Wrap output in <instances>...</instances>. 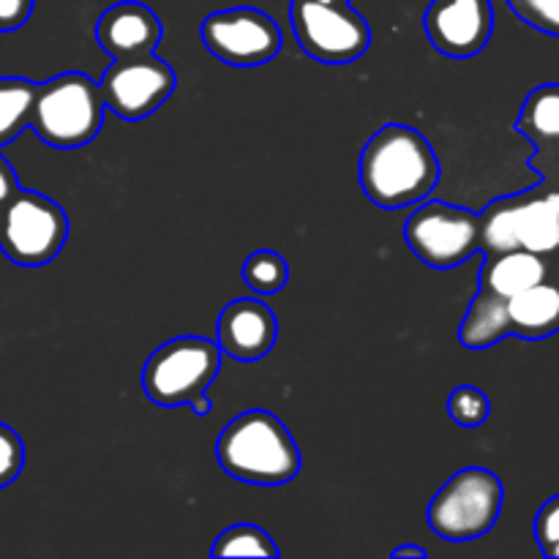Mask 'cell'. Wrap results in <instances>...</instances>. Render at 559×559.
<instances>
[{
	"label": "cell",
	"mask_w": 559,
	"mask_h": 559,
	"mask_svg": "<svg viewBox=\"0 0 559 559\" xmlns=\"http://www.w3.org/2000/svg\"><path fill=\"white\" fill-rule=\"evenodd\" d=\"M358 180L377 207L399 211L429 200L440 183V158L418 129L388 123L360 151Z\"/></svg>",
	"instance_id": "obj_1"
},
{
	"label": "cell",
	"mask_w": 559,
	"mask_h": 559,
	"mask_svg": "<svg viewBox=\"0 0 559 559\" xmlns=\"http://www.w3.org/2000/svg\"><path fill=\"white\" fill-rule=\"evenodd\" d=\"M216 459L229 478L254 486H284L304 467L295 437L267 409H249L229 420L218 435Z\"/></svg>",
	"instance_id": "obj_2"
},
{
	"label": "cell",
	"mask_w": 559,
	"mask_h": 559,
	"mask_svg": "<svg viewBox=\"0 0 559 559\" xmlns=\"http://www.w3.org/2000/svg\"><path fill=\"white\" fill-rule=\"evenodd\" d=\"M102 87L82 71H63L36 85L27 129L55 151L91 145L104 123Z\"/></svg>",
	"instance_id": "obj_3"
},
{
	"label": "cell",
	"mask_w": 559,
	"mask_h": 559,
	"mask_svg": "<svg viewBox=\"0 0 559 559\" xmlns=\"http://www.w3.org/2000/svg\"><path fill=\"white\" fill-rule=\"evenodd\" d=\"M222 371V349L205 336H178L162 344L142 366V391L156 407L211 413L207 388Z\"/></svg>",
	"instance_id": "obj_4"
},
{
	"label": "cell",
	"mask_w": 559,
	"mask_h": 559,
	"mask_svg": "<svg viewBox=\"0 0 559 559\" xmlns=\"http://www.w3.org/2000/svg\"><path fill=\"white\" fill-rule=\"evenodd\" d=\"M480 251L527 249L535 254L559 251V191L535 186L524 194L500 197L478 216Z\"/></svg>",
	"instance_id": "obj_5"
},
{
	"label": "cell",
	"mask_w": 559,
	"mask_h": 559,
	"mask_svg": "<svg viewBox=\"0 0 559 559\" xmlns=\"http://www.w3.org/2000/svg\"><path fill=\"white\" fill-rule=\"evenodd\" d=\"M506 500L502 480L486 467H464L440 486L426 522L448 544H469L497 524Z\"/></svg>",
	"instance_id": "obj_6"
},
{
	"label": "cell",
	"mask_w": 559,
	"mask_h": 559,
	"mask_svg": "<svg viewBox=\"0 0 559 559\" xmlns=\"http://www.w3.org/2000/svg\"><path fill=\"white\" fill-rule=\"evenodd\" d=\"M66 240L69 216L49 197L20 189L0 207V251L14 265H47L63 251Z\"/></svg>",
	"instance_id": "obj_7"
},
{
	"label": "cell",
	"mask_w": 559,
	"mask_h": 559,
	"mask_svg": "<svg viewBox=\"0 0 559 559\" xmlns=\"http://www.w3.org/2000/svg\"><path fill=\"white\" fill-rule=\"evenodd\" d=\"M409 251L429 267H456L480 251L478 213L440 200L418 202L404 224Z\"/></svg>",
	"instance_id": "obj_8"
},
{
	"label": "cell",
	"mask_w": 559,
	"mask_h": 559,
	"mask_svg": "<svg viewBox=\"0 0 559 559\" xmlns=\"http://www.w3.org/2000/svg\"><path fill=\"white\" fill-rule=\"evenodd\" d=\"M295 41L317 63L344 66L358 60L371 44V27L349 3L293 0Z\"/></svg>",
	"instance_id": "obj_9"
},
{
	"label": "cell",
	"mask_w": 559,
	"mask_h": 559,
	"mask_svg": "<svg viewBox=\"0 0 559 559\" xmlns=\"http://www.w3.org/2000/svg\"><path fill=\"white\" fill-rule=\"evenodd\" d=\"M200 36L213 58L238 69L271 63L284 44L276 20L251 5L213 11L202 22Z\"/></svg>",
	"instance_id": "obj_10"
},
{
	"label": "cell",
	"mask_w": 559,
	"mask_h": 559,
	"mask_svg": "<svg viewBox=\"0 0 559 559\" xmlns=\"http://www.w3.org/2000/svg\"><path fill=\"white\" fill-rule=\"evenodd\" d=\"M175 85V69L153 52L112 60L98 82L104 107L123 120H142L156 112L164 102H169Z\"/></svg>",
	"instance_id": "obj_11"
},
{
	"label": "cell",
	"mask_w": 559,
	"mask_h": 559,
	"mask_svg": "<svg viewBox=\"0 0 559 559\" xmlns=\"http://www.w3.org/2000/svg\"><path fill=\"white\" fill-rule=\"evenodd\" d=\"M424 31L431 47L445 58H475L495 31L491 0H431L424 14Z\"/></svg>",
	"instance_id": "obj_12"
},
{
	"label": "cell",
	"mask_w": 559,
	"mask_h": 559,
	"mask_svg": "<svg viewBox=\"0 0 559 559\" xmlns=\"http://www.w3.org/2000/svg\"><path fill=\"white\" fill-rule=\"evenodd\" d=\"M278 338V320L260 298H238L224 306L216 322V344L222 355L235 360L265 358Z\"/></svg>",
	"instance_id": "obj_13"
},
{
	"label": "cell",
	"mask_w": 559,
	"mask_h": 559,
	"mask_svg": "<svg viewBox=\"0 0 559 559\" xmlns=\"http://www.w3.org/2000/svg\"><path fill=\"white\" fill-rule=\"evenodd\" d=\"M162 33L164 27L158 14L140 0H123V3L109 5L96 22L98 47L112 60L156 52Z\"/></svg>",
	"instance_id": "obj_14"
},
{
	"label": "cell",
	"mask_w": 559,
	"mask_h": 559,
	"mask_svg": "<svg viewBox=\"0 0 559 559\" xmlns=\"http://www.w3.org/2000/svg\"><path fill=\"white\" fill-rule=\"evenodd\" d=\"M506 320L511 336L540 342L559 333V282L546 278L524 293L506 298Z\"/></svg>",
	"instance_id": "obj_15"
},
{
	"label": "cell",
	"mask_w": 559,
	"mask_h": 559,
	"mask_svg": "<svg viewBox=\"0 0 559 559\" xmlns=\"http://www.w3.org/2000/svg\"><path fill=\"white\" fill-rule=\"evenodd\" d=\"M506 336H511L506 320V298H497V295L478 289L462 320L459 342L467 349H489Z\"/></svg>",
	"instance_id": "obj_16"
},
{
	"label": "cell",
	"mask_w": 559,
	"mask_h": 559,
	"mask_svg": "<svg viewBox=\"0 0 559 559\" xmlns=\"http://www.w3.org/2000/svg\"><path fill=\"white\" fill-rule=\"evenodd\" d=\"M519 134L527 136L533 147L559 145V85H540L524 102L516 120Z\"/></svg>",
	"instance_id": "obj_17"
},
{
	"label": "cell",
	"mask_w": 559,
	"mask_h": 559,
	"mask_svg": "<svg viewBox=\"0 0 559 559\" xmlns=\"http://www.w3.org/2000/svg\"><path fill=\"white\" fill-rule=\"evenodd\" d=\"M36 82L25 76H0V147L27 129Z\"/></svg>",
	"instance_id": "obj_18"
},
{
	"label": "cell",
	"mask_w": 559,
	"mask_h": 559,
	"mask_svg": "<svg viewBox=\"0 0 559 559\" xmlns=\"http://www.w3.org/2000/svg\"><path fill=\"white\" fill-rule=\"evenodd\" d=\"M213 557H278V546L257 524H235L224 530L211 546Z\"/></svg>",
	"instance_id": "obj_19"
},
{
	"label": "cell",
	"mask_w": 559,
	"mask_h": 559,
	"mask_svg": "<svg viewBox=\"0 0 559 559\" xmlns=\"http://www.w3.org/2000/svg\"><path fill=\"white\" fill-rule=\"evenodd\" d=\"M243 282L254 295H276L287 287L289 265L278 251L260 249L246 260Z\"/></svg>",
	"instance_id": "obj_20"
},
{
	"label": "cell",
	"mask_w": 559,
	"mask_h": 559,
	"mask_svg": "<svg viewBox=\"0 0 559 559\" xmlns=\"http://www.w3.org/2000/svg\"><path fill=\"white\" fill-rule=\"evenodd\" d=\"M491 402L480 388L475 385H459L456 391L448 396V415L456 420L462 429H478L489 420Z\"/></svg>",
	"instance_id": "obj_21"
},
{
	"label": "cell",
	"mask_w": 559,
	"mask_h": 559,
	"mask_svg": "<svg viewBox=\"0 0 559 559\" xmlns=\"http://www.w3.org/2000/svg\"><path fill=\"white\" fill-rule=\"evenodd\" d=\"M506 3L530 27L559 38V0H506Z\"/></svg>",
	"instance_id": "obj_22"
},
{
	"label": "cell",
	"mask_w": 559,
	"mask_h": 559,
	"mask_svg": "<svg viewBox=\"0 0 559 559\" xmlns=\"http://www.w3.org/2000/svg\"><path fill=\"white\" fill-rule=\"evenodd\" d=\"M25 467V445L11 426L0 424V489L14 484Z\"/></svg>",
	"instance_id": "obj_23"
},
{
	"label": "cell",
	"mask_w": 559,
	"mask_h": 559,
	"mask_svg": "<svg viewBox=\"0 0 559 559\" xmlns=\"http://www.w3.org/2000/svg\"><path fill=\"white\" fill-rule=\"evenodd\" d=\"M535 540L546 557L559 544V495L540 506L538 516H535Z\"/></svg>",
	"instance_id": "obj_24"
},
{
	"label": "cell",
	"mask_w": 559,
	"mask_h": 559,
	"mask_svg": "<svg viewBox=\"0 0 559 559\" xmlns=\"http://www.w3.org/2000/svg\"><path fill=\"white\" fill-rule=\"evenodd\" d=\"M36 0H0V33L20 31L33 14Z\"/></svg>",
	"instance_id": "obj_25"
},
{
	"label": "cell",
	"mask_w": 559,
	"mask_h": 559,
	"mask_svg": "<svg viewBox=\"0 0 559 559\" xmlns=\"http://www.w3.org/2000/svg\"><path fill=\"white\" fill-rule=\"evenodd\" d=\"M16 191H20V178H16V173L11 169V164L0 156V207H3Z\"/></svg>",
	"instance_id": "obj_26"
},
{
	"label": "cell",
	"mask_w": 559,
	"mask_h": 559,
	"mask_svg": "<svg viewBox=\"0 0 559 559\" xmlns=\"http://www.w3.org/2000/svg\"><path fill=\"white\" fill-rule=\"evenodd\" d=\"M393 559H407V557H415V559H426V549H420V546H399V549H393Z\"/></svg>",
	"instance_id": "obj_27"
},
{
	"label": "cell",
	"mask_w": 559,
	"mask_h": 559,
	"mask_svg": "<svg viewBox=\"0 0 559 559\" xmlns=\"http://www.w3.org/2000/svg\"><path fill=\"white\" fill-rule=\"evenodd\" d=\"M317 3H349V0H317Z\"/></svg>",
	"instance_id": "obj_28"
},
{
	"label": "cell",
	"mask_w": 559,
	"mask_h": 559,
	"mask_svg": "<svg viewBox=\"0 0 559 559\" xmlns=\"http://www.w3.org/2000/svg\"><path fill=\"white\" fill-rule=\"evenodd\" d=\"M549 557H559V544L555 546V549H551V551H549Z\"/></svg>",
	"instance_id": "obj_29"
}]
</instances>
